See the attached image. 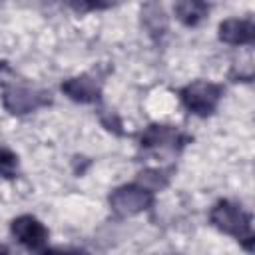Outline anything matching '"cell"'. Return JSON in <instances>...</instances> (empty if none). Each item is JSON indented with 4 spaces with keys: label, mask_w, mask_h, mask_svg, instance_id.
Wrapping results in <instances>:
<instances>
[{
    "label": "cell",
    "mask_w": 255,
    "mask_h": 255,
    "mask_svg": "<svg viewBox=\"0 0 255 255\" xmlns=\"http://www.w3.org/2000/svg\"><path fill=\"white\" fill-rule=\"evenodd\" d=\"M209 219L223 233H229L237 239H251V217L231 201H219L211 209Z\"/></svg>",
    "instance_id": "obj_1"
},
{
    "label": "cell",
    "mask_w": 255,
    "mask_h": 255,
    "mask_svg": "<svg viewBox=\"0 0 255 255\" xmlns=\"http://www.w3.org/2000/svg\"><path fill=\"white\" fill-rule=\"evenodd\" d=\"M221 94V86L207 80H197L181 90V102L189 112L197 116H209L215 110Z\"/></svg>",
    "instance_id": "obj_2"
},
{
    "label": "cell",
    "mask_w": 255,
    "mask_h": 255,
    "mask_svg": "<svg viewBox=\"0 0 255 255\" xmlns=\"http://www.w3.org/2000/svg\"><path fill=\"white\" fill-rule=\"evenodd\" d=\"M151 191L143 185H124L110 195V205L120 215H133L151 205Z\"/></svg>",
    "instance_id": "obj_3"
},
{
    "label": "cell",
    "mask_w": 255,
    "mask_h": 255,
    "mask_svg": "<svg viewBox=\"0 0 255 255\" xmlns=\"http://www.w3.org/2000/svg\"><path fill=\"white\" fill-rule=\"evenodd\" d=\"M12 235L28 249H40L46 245L48 229L32 215H22L12 221Z\"/></svg>",
    "instance_id": "obj_4"
},
{
    "label": "cell",
    "mask_w": 255,
    "mask_h": 255,
    "mask_svg": "<svg viewBox=\"0 0 255 255\" xmlns=\"http://www.w3.org/2000/svg\"><path fill=\"white\" fill-rule=\"evenodd\" d=\"M44 96L46 94H42V92L16 86V88H10L4 92L2 102H4V108L12 114H28V112H34L36 108H40L42 104H46Z\"/></svg>",
    "instance_id": "obj_5"
},
{
    "label": "cell",
    "mask_w": 255,
    "mask_h": 255,
    "mask_svg": "<svg viewBox=\"0 0 255 255\" xmlns=\"http://www.w3.org/2000/svg\"><path fill=\"white\" fill-rule=\"evenodd\" d=\"M255 36V28L251 20H243V18H229L223 20L219 24V38L227 44H235V46H243L253 42Z\"/></svg>",
    "instance_id": "obj_6"
},
{
    "label": "cell",
    "mask_w": 255,
    "mask_h": 255,
    "mask_svg": "<svg viewBox=\"0 0 255 255\" xmlns=\"http://www.w3.org/2000/svg\"><path fill=\"white\" fill-rule=\"evenodd\" d=\"M62 92H66L72 100L86 104V102L98 100L100 86H98V82L92 76L84 74V76H76V78H70L68 82H64L62 84Z\"/></svg>",
    "instance_id": "obj_7"
},
{
    "label": "cell",
    "mask_w": 255,
    "mask_h": 255,
    "mask_svg": "<svg viewBox=\"0 0 255 255\" xmlns=\"http://www.w3.org/2000/svg\"><path fill=\"white\" fill-rule=\"evenodd\" d=\"M179 139L177 129L169 128V126H151L143 135H141V143L145 147H153V145H175V141Z\"/></svg>",
    "instance_id": "obj_8"
},
{
    "label": "cell",
    "mask_w": 255,
    "mask_h": 255,
    "mask_svg": "<svg viewBox=\"0 0 255 255\" xmlns=\"http://www.w3.org/2000/svg\"><path fill=\"white\" fill-rule=\"evenodd\" d=\"M207 12V6L201 2H179L175 4V14L185 24H197Z\"/></svg>",
    "instance_id": "obj_9"
},
{
    "label": "cell",
    "mask_w": 255,
    "mask_h": 255,
    "mask_svg": "<svg viewBox=\"0 0 255 255\" xmlns=\"http://www.w3.org/2000/svg\"><path fill=\"white\" fill-rule=\"evenodd\" d=\"M16 169H18V157H16L10 149L0 147V175H4V177H14Z\"/></svg>",
    "instance_id": "obj_10"
},
{
    "label": "cell",
    "mask_w": 255,
    "mask_h": 255,
    "mask_svg": "<svg viewBox=\"0 0 255 255\" xmlns=\"http://www.w3.org/2000/svg\"><path fill=\"white\" fill-rule=\"evenodd\" d=\"M42 255H86L84 251H62V249H50V251H44Z\"/></svg>",
    "instance_id": "obj_11"
},
{
    "label": "cell",
    "mask_w": 255,
    "mask_h": 255,
    "mask_svg": "<svg viewBox=\"0 0 255 255\" xmlns=\"http://www.w3.org/2000/svg\"><path fill=\"white\" fill-rule=\"evenodd\" d=\"M0 255H6V253H4V249H2V247H0Z\"/></svg>",
    "instance_id": "obj_12"
}]
</instances>
